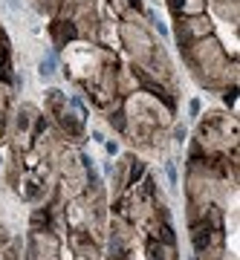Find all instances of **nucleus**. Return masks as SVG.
Segmentation results:
<instances>
[{
    "label": "nucleus",
    "mask_w": 240,
    "mask_h": 260,
    "mask_svg": "<svg viewBox=\"0 0 240 260\" xmlns=\"http://www.w3.org/2000/svg\"><path fill=\"white\" fill-rule=\"evenodd\" d=\"M168 179H171V182H176V168L171 165V162H168Z\"/></svg>",
    "instance_id": "1a4fd4ad"
},
{
    "label": "nucleus",
    "mask_w": 240,
    "mask_h": 260,
    "mask_svg": "<svg viewBox=\"0 0 240 260\" xmlns=\"http://www.w3.org/2000/svg\"><path fill=\"white\" fill-rule=\"evenodd\" d=\"M212 35V23L203 18V15H194V18H185L179 23V38H183V47L188 41H200V38Z\"/></svg>",
    "instance_id": "f257e3e1"
},
{
    "label": "nucleus",
    "mask_w": 240,
    "mask_h": 260,
    "mask_svg": "<svg viewBox=\"0 0 240 260\" xmlns=\"http://www.w3.org/2000/svg\"><path fill=\"white\" fill-rule=\"evenodd\" d=\"M55 67H58V61H55V52H46V55H44V61H41V67H38V75H41V78L46 81V78H52V75L58 73Z\"/></svg>",
    "instance_id": "f03ea898"
},
{
    "label": "nucleus",
    "mask_w": 240,
    "mask_h": 260,
    "mask_svg": "<svg viewBox=\"0 0 240 260\" xmlns=\"http://www.w3.org/2000/svg\"><path fill=\"white\" fill-rule=\"evenodd\" d=\"M174 136H176V142H185V127H183V124H176Z\"/></svg>",
    "instance_id": "6e6552de"
},
{
    "label": "nucleus",
    "mask_w": 240,
    "mask_h": 260,
    "mask_svg": "<svg viewBox=\"0 0 240 260\" xmlns=\"http://www.w3.org/2000/svg\"><path fill=\"white\" fill-rule=\"evenodd\" d=\"M188 113H191V119H197V116H200V102H197V99H191V102H188Z\"/></svg>",
    "instance_id": "423d86ee"
},
{
    "label": "nucleus",
    "mask_w": 240,
    "mask_h": 260,
    "mask_svg": "<svg viewBox=\"0 0 240 260\" xmlns=\"http://www.w3.org/2000/svg\"><path fill=\"white\" fill-rule=\"evenodd\" d=\"M78 32H75V26L73 23H58L55 26V38H58V44H64L67 38H75Z\"/></svg>",
    "instance_id": "7ed1b4c3"
},
{
    "label": "nucleus",
    "mask_w": 240,
    "mask_h": 260,
    "mask_svg": "<svg viewBox=\"0 0 240 260\" xmlns=\"http://www.w3.org/2000/svg\"><path fill=\"white\" fill-rule=\"evenodd\" d=\"M148 18H151V23L157 26V32H159V35H162V38H168V26H165V23H162V20L157 18V15H154V12H148Z\"/></svg>",
    "instance_id": "20e7f679"
},
{
    "label": "nucleus",
    "mask_w": 240,
    "mask_h": 260,
    "mask_svg": "<svg viewBox=\"0 0 240 260\" xmlns=\"http://www.w3.org/2000/svg\"><path fill=\"white\" fill-rule=\"evenodd\" d=\"M104 148H107V153H110V156H113V153H116V150H119V145H116V142H107V145H104Z\"/></svg>",
    "instance_id": "9d476101"
},
{
    "label": "nucleus",
    "mask_w": 240,
    "mask_h": 260,
    "mask_svg": "<svg viewBox=\"0 0 240 260\" xmlns=\"http://www.w3.org/2000/svg\"><path fill=\"white\" fill-rule=\"evenodd\" d=\"M110 124H113V127H125V119H122V113H113V116H110Z\"/></svg>",
    "instance_id": "0eeeda50"
},
{
    "label": "nucleus",
    "mask_w": 240,
    "mask_h": 260,
    "mask_svg": "<svg viewBox=\"0 0 240 260\" xmlns=\"http://www.w3.org/2000/svg\"><path fill=\"white\" fill-rule=\"evenodd\" d=\"M136 0H119V6H133Z\"/></svg>",
    "instance_id": "9b49d317"
},
{
    "label": "nucleus",
    "mask_w": 240,
    "mask_h": 260,
    "mask_svg": "<svg viewBox=\"0 0 240 260\" xmlns=\"http://www.w3.org/2000/svg\"><path fill=\"white\" fill-rule=\"evenodd\" d=\"M223 99H226V104H229V107H234V104H237V90H234V87H231V90H226V95H223Z\"/></svg>",
    "instance_id": "39448f33"
}]
</instances>
